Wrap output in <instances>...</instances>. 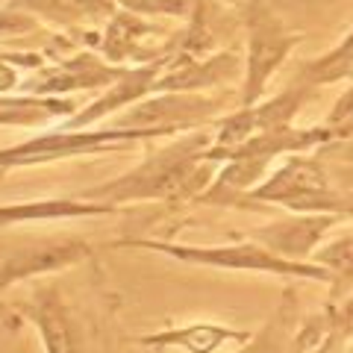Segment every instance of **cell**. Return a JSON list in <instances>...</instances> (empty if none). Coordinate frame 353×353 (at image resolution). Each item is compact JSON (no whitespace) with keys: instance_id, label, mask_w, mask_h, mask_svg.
Returning <instances> with one entry per match:
<instances>
[{"instance_id":"1","label":"cell","mask_w":353,"mask_h":353,"mask_svg":"<svg viewBox=\"0 0 353 353\" xmlns=\"http://www.w3.org/2000/svg\"><path fill=\"white\" fill-rule=\"evenodd\" d=\"M203 139H185L174 150H162L157 159L141 165L136 174H127L124 180H115L101 189L85 192V197H112V201H136V197H185L206 185V171L201 159H206Z\"/></svg>"},{"instance_id":"2","label":"cell","mask_w":353,"mask_h":353,"mask_svg":"<svg viewBox=\"0 0 353 353\" xmlns=\"http://www.w3.org/2000/svg\"><path fill=\"white\" fill-rule=\"evenodd\" d=\"M132 248H150L159 250L165 256H174L180 262L192 265H206V268H221V271H250V274H280V277H294V280H309V283H333L324 265L315 262H294L277 256L259 241H239V245H171V241H127Z\"/></svg>"},{"instance_id":"3","label":"cell","mask_w":353,"mask_h":353,"mask_svg":"<svg viewBox=\"0 0 353 353\" xmlns=\"http://www.w3.org/2000/svg\"><path fill=\"white\" fill-rule=\"evenodd\" d=\"M253 201L265 203H280L292 212H330L345 221H353L347 197L336 189L333 176L318 159L306 157H292L289 162L268 174L265 180L250 192Z\"/></svg>"},{"instance_id":"4","label":"cell","mask_w":353,"mask_h":353,"mask_svg":"<svg viewBox=\"0 0 353 353\" xmlns=\"http://www.w3.org/2000/svg\"><path fill=\"white\" fill-rule=\"evenodd\" d=\"M248 32V83L245 92H241V101H245V106H253L265 92V83L271 80V74L280 68L283 59L289 57V50L301 39L285 32L280 21L262 6L250 9Z\"/></svg>"},{"instance_id":"5","label":"cell","mask_w":353,"mask_h":353,"mask_svg":"<svg viewBox=\"0 0 353 353\" xmlns=\"http://www.w3.org/2000/svg\"><path fill=\"white\" fill-rule=\"evenodd\" d=\"M345 218L330 212H297L292 218H280L274 224H265L250 230V239L274 250L277 256L294 259V262H312V253L318 245L333 233V227Z\"/></svg>"},{"instance_id":"6","label":"cell","mask_w":353,"mask_h":353,"mask_svg":"<svg viewBox=\"0 0 353 353\" xmlns=\"http://www.w3.org/2000/svg\"><path fill=\"white\" fill-rule=\"evenodd\" d=\"M145 136V130H109V132H57V136L36 139L30 145L12 150H0V165H32L62 157H77V153H94L112 141H127Z\"/></svg>"},{"instance_id":"7","label":"cell","mask_w":353,"mask_h":353,"mask_svg":"<svg viewBox=\"0 0 353 353\" xmlns=\"http://www.w3.org/2000/svg\"><path fill=\"white\" fill-rule=\"evenodd\" d=\"M83 256H88V245L80 239H53V241H41V245L18 248L12 256L0 259V289H6L9 283L36 277L41 271L65 268V265Z\"/></svg>"},{"instance_id":"8","label":"cell","mask_w":353,"mask_h":353,"mask_svg":"<svg viewBox=\"0 0 353 353\" xmlns=\"http://www.w3.org/2000/svg\"><path fill=\"white\" fill-rule=\"evenodd\" d=\"M27 312H30V321L39 324L48 353H83V341L77 336V327L71 321L68 309H65V303L53 289L39 285L32 292V303Z\"/></svg>"},{"instance_id":"9","label":"cell","mask_w":353,"mask_h":353,"mask_svg":"<svg viewBox=\"0 0 353 353\" xmlns=\"http://www.w3.org/2000/svg\"><path fill=\"white\" fill-rule=\"evenodd\" d=\"M253 333L233 327H218V324H192L183 330H165V333L145 336L141 345L150 347H183L189 353H215L224 345H245Z\"/></svg>"},{"instance_id":"10","label":"cell","mask_w":353,"mask_h":353,"mask_svg":"<svg viewBox=\"0 0 353 353\" xmlns=\"http://www.w3.org/2000/svg\"><path fill=\"white\" fill-rule=\"evenodd\" d=\"M297 297L294 289H283V301L277 315L265 324L259 333H253L239 353H294L301 339H297Z\"/></svg>"},{"instance_id":"11","label":"cell","mask_w":353,"mask_h":353,"mask_svg":"<svg viewBox=\"0 0 353 353\" xmlns=\"http://www.w3.org/2000/svg\"><path fill=\"white\" fill-rule=\"evenodd\" d=\"M115 212L109 203L85 201H30L18 206H0V227L27 224V221H53V218H83V215H109Z\"/></svg>"},{"instance_id":"12","label":"cell","mask_w":353,"mask_h":353,"mask_svg":"<svg viewBox=\"0 0 353 353\" xmlns=\"http://www.w3.org/2000/svg\"><path fill=\"white\" fill-rule=\"evenodd\" d=\"M315 265H324V268L333 274V283H330V301H341L353 292V230L341 233L330 241H321L318 250L312 253Z\"/></svg>"},{"instance_id":"13","label":"cell","mask_w":353,"mask_h":353,"mask_svg":"<svg viewBox=\"0 0 353 353\" xmlns=\"http://www.w3.org/2000/svg\"><path fill=\"white\" fill-rule=\"evenodd\" d=\"M345 80H353V27L333 50H327L321 59L303 62L301 74H297V83L312 85V88L345 83Z\"/></svg>"},{"instance_id":"14","label":"cell","mask_w":353,"mask_h":353,"mask_svg":"<svg viewBox=\"0 0 353 353\" xmlns=\"http://www.w3.org/2000/svg\"><path fill=\"white\" fill-rule=\"evenodd\" d=\"M324 312H327V330H333L345 341H353V292L341 297V301H330Z\"/></svg>"},{"instance_id":"15","label":"cell","mask_w":353,"mask_h":353,"mask_svg":"<svg viewBox=\"0 0 353 353\" xmlns=\"http://www.w3.org/2000/svg\"><path fill=\"white\" fill-rule=\"evenodd\" d=\"M353 118V83H350V88L345 94L336 101V106H333V112L327 115V124L330 127H341V124H347V121Z\"/></svg>"},{"instance_id":"16","label":"cell","mask_w":353,"mask_h":353,"mask_svg":"<svg viewBox=\"0 0 353 353\" xmlns=\"http://www.w3.org/2000/svg\"><path fill=\"white\" fill-rule=\"evenodd\" d=\"M12 83H15V74H12V71H6V68H0V88L12 85Z\"/></svg>"},{"instance_id":"17","label":"cell","mask_w":353,"mask_h":353,"mask_svg":"<svg viewBox=\"0 0 353 353\" xmlns=\"http://www.w3.org/2000/svg\"><path fill=\"white\" fill-rule=\"evenodd\" d=\"M345 353H353V345H350V347H347V350H345Z\"/></svg>"}]
</instances>
